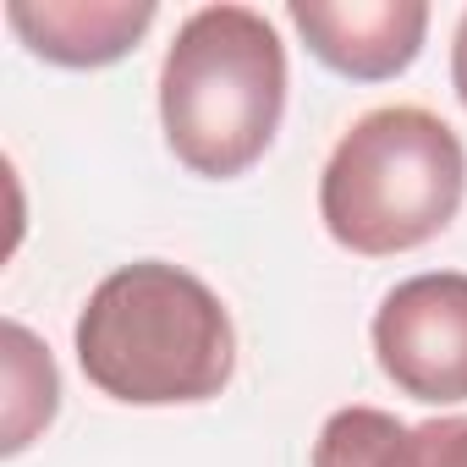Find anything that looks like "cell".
I'll return each instance as SVG.
<instances>
[{
    "label": "cell",
    "instance_id": "6da1fadb",
    "mask_svg": "<svg viewBox=\"0 0 467 467\" xmlns=\"http://www.w3.org/2000/svg\"><path fill=\"white\" fill-rule=\"evenodd\" d=\"M78 363L127 407H187L231 385L237 330L225 303L182 265L143 259L105 275L78 314Z\"/></svg>",
    "mask_w": 467,
    "mask_h": 467
},
{
    "label": "cell",
    "instance_id": "5b68a950",
    "mask_svg": "<svg viewBox=\"0 0 467 467\" xmlns=\"http://www.w3.org/2000/svg\"><path fill=\"white\" fill-rule=\"evenodd\" d=\"M286 17L303 45L352 83H385L407 72L429 34L423 0H292Z\"/></svg>",
    "mask_w": 467,
    "mask_h": 467
},
{
    "label": "cell",
    "instance_id": "52a82bcc",
    "mask_svg": "<svg viewBox=\"0 0 467 467\" xmlns=\"http://www.w3.org/2000/svg\"><path fill=\"white\" fill-rule=\"evenodd\" d=\"M314 467H467V418L401 423L379 407H341L314 440Z\"/></svg>",
    "mask_w": 467,
    "mask_h": 467
},
{
    "label": "cell",
    "instance_id": "7a4b0ae2",
    "mask_svg": "<svg viewBox=\"0 0 467 467\" xmlns=\"http://www.w3.org/2000/svg\"><path fill=\"white\" fill-rule=\"evenodd\" d=\"M286 116V45L254 6H198L160 67V127L171 154L209 182L265 160Z\"/></svg>",
    "mask_w": 467,
    "mask_h": 467
},
{
    "label": "cell",
    "instance_id": "3957f363",
    "mask_svg": "<svg viewBox=\"0 0 467 467\" xmlns=\"http://www.w3.org/2000/svg\"><path fill=\"white\" fill-rule=\"evenodd\" d=\"M462 192V138L423 105H379L330 149L319 176V220L341 248L390 259L434 243L456 220Z\"/></svg>",
    "mask_w": 467,
    "mask_h": 467
},
{
    "label": "cell",
    "instance_id": "ba28073f",
    "mask_svg": "<svg viewBox=\"0 0 467 467\" xmlns=\"http://www.w3.org/2000/svg\"><path fill=\"white\" fill-rule=\"evenodd\" d=\"M61 407V379H56V363L50 352L34 341L28 325H6V434H0V451L17 456L34 445L39 429H50Z\"/></svg>",
    "mask_w": 467,
    "mask_h": 467
},
{
    "label": "cell",
    "instance_id": "277c9868",
    "mask_svg": "<svg viewBox=\"0 0 467 467\" xmlns=\"http://www.w3.org/2000/svg\"><path fill=\"white\" fill-rule=\"evenodd\" d=\"M374 358L412 401H467V275L429 270L390 286L374 308Z\"/></svg>",
    "mask_w": 467,
    "mask_h": 467
},
{
    "label": "cell",
    "instance_id": "9c48e42d",
    "mask_svg": "<svg viewBox=\"0 0 467 467\" xmlns=\"http://www.w3.org/2000/svg\"><path fill=\"white\" fill-rule=\"evenodd\" d=\"M451 88H456V99H462V110H467V12H462L456 39H451Z\"/></svg>",
    "mask_w": 467,
    "mask_h": 467
},
{
    "label": "cell",
    "instance_id": "8992f818",
    "mask_svg": "<svg viewBox=\"0 0 467 467\" xmlns=\"http://www.w3.org/2000/svg\"><path fill=\"white\" fill-rule=\"evenodd\" d=\"M6 23L39 61L83 72L121 61L154 28V0H12Z\"/></svg>",
    "mask_w": 467,
    "mask_h": 467
}]
</instances>
